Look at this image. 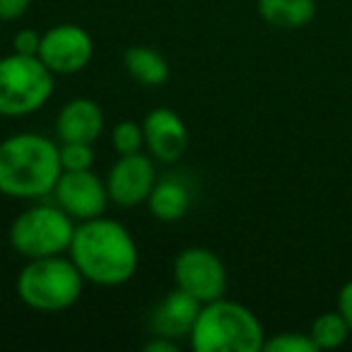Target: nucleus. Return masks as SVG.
I'll use <instances>...</instances> for the list:
<instances>
[{"instance_id":"nucleus-19","label":"nucleus","mask_w":352,"mask_h":352,"mask_svg":"<svg viewBox=\"0 0 352 352\" xmlns=\"http://www.w3.org/2000/svg\"><path fill=\"white\" fill-rule=\"evenodd\" d=\"M63 171H85L94 164V145L89 142H58Z\"/></svg>"},{"instance_id":"nucleus-6","label":"nucleus","mask_w":352,"mask_h":352,"mask_svg":"<svg viewBox=\"0 0 352 352\" xmlns=\"http://www.w3.org/2000/svg\"><path fill=\"white\" fill-rule=\"evenodd\" d=\"M78 222L56 203H36L22 210L8 230L12 251L22 258H46L68 254Z\"/></svg>"},{"instance_id":"nucleus-7","label":"nucleus","mask_w":352,"mask_h":352,"mask_svg":"<svg viewBox=\"0 0 352 352\" xmlns=\"http://www.w3.org/2000/svg\"><path fill=\"white\" fill-rule=\"evenodd\" d=\"M174 283L201 304H208L225 297L230 278H227L225 263L215 251L188 246L179 251L174 258Z\"/></svg>"},{"instance_id":"nucleus-2","label":"nucleus","mask_w":352,"mask_h":352,"mask_svg":"<svg viewBox=\"0 0 352 352\" xmlns=\"http://www.w3.org/2000/svg\"><path fill=\"white\" fill-rule=\"evenodd\" d=\"M63 166L58 142L41 133H15L0 140V196L36 201L54 193Z\"/></svg>"},{"instance_id":"nucleus-22","label":"nucleus","mask_w":352,"mask_h":352,"mask_svg":"<svg viewBox=\"0 0 352 352\" xmlns=\"http://www.w3.org/2000/svg\"><path fill=\"white\" fill-rule=\"evenodd\" d=\"M32 0H0V22H17L27 15Z\"/></svg>"},{"instance_id":"nucleus-10","label":"nucleus","mask_w":352,"mask_h":352,"mask_svg":"<svg viewBox=\"0 0 352 352\" xmlns=\"http://www.w3.org/2000/svg\"><path fill=\"white\" fill-rule=\"evenodd\" d=\"M54 203L65 210L75 222L94 220L104 215L109 208L107 182L92 169L85 171H63L54 188Z\"/></svg>"},{"instance_id":"nucleus-17","label":"nucleus","mask_w":352,"mask_h":352,"mask_svg":"<svg viewBox=\"0 0 352 352\" xmlns=\"http://www.w3.org/2000/svg\"><path fill=\"white\" fill-rule=\"evenodd\" d=\"M350 326H347L345 316L340 311H323L314 318L311 328H309V336L316 342L318 350H336L350 336Z\"/></svg>"},{"instance_id":"nucleus-5","label":"nucleus","mask_w":352,"mask_h":352,"mask_svg":"<svg viewBox=\"0 0 352 352\" xmlns=\"http://www.w3.org/2000/svg\"><path fill=\"white\" fill-rule=\"evenodd\" d=\"M56 89V75L39 56L8 54L0 58V116H32L49 104Z\"/></svg>"},{"instance_id":"nucleus-14","label":"nucleus","mask_w":352,"mask_h":352,"mask_svg":"<svg viewBox=\"0 0 352 352\" xmlns=\"http://www.w3.org/2000/svg\"><path fill=\"white\" fill-rule=\"evenodd\" d=\"M147 210L160 222H179L191 210V188L179 176H164L157 179L150 198H147Z\"/></svg>"},{"instance_id":"nucleus-23","label":"nucleus","mask_w":352,"mask_h":352,"mask_svg":"<svg viewBox=\"0 0 352 352\" xmlns=\"http://www.w3.org/2000/svg\"><path fill=\"white\" fill-rule=\"evenodd\" d=\"M338 311L345 316L347 326L352 331V280H347L340 287V292H338Z\"/></svg>"},{"instance_id":"nucleus-9","label":"nucleus","mask_w":352,"mask_h":352,"mask_svg":"<svg viewBox=\"0 0 352 352\" xmlns=\"http://www.w3.org/2000/svg\"><path fill=\"white\" fill-rule=\"evenodd\" d=\"M109 201L118 208H138L145 206L152 188L157 184L155 160L147 152H133V155H118L107 174Z\"/></svg>"},{"instance_id":"nucleus-16","label":"nucleus","mask_w":352,"mask_h":352,"mask_svg":"<svg viewBox=\"0 0 352 352\" xmlns=\"http://www.w3.org/2000/svg\"><path fill=\"white\" fill-rule=\"evenodd\" d=\"M126 73L142 87H162L169 80V63L150 46H131L123 54Z\"/></svg>"},{"instance_id":"nucleus-24","label":"nucleus","mask_w":352,"mask_h":352,"mask_svg":"<svg viewBox=\"0 0 352 352\" xmlns=\"http://www.w3.org/2000/svg\"><path fill=\"white\" fill-rule=\"evenodd\" d=\"M142 350L145 352H179V342L164 336H152V340H147L145 345H142Z\"/></svg>"},{"instance_id":"nucleus-20","label":"nucleus","mask_w":352,"mask_h":352,"mask_svg":"<svg viewBox=\"0 0 352 352\" xmlns=\"http://www.w3.org/2000/svg\"><path fill=\"white\" fill-rule=\"evenodd\" d=\"M265 352H318L316 342L311 340L309 333H278L273 338H265Z\"/></svg>"},{"instance_id":"nucleus-11","label":"nucleus","mask_w":352,"mask_h":352,"mask_svg":"<svg viewBox=\"0 0 352 352\" xmlns=\"http://www.w3.org/2000/svg\"><path fill=\"white\" fill-rule=\"evenodd\" d=\"M145 150L162 164H174L188 150V128L184 118L166 107L152 109L142 121Z\"/></svg>"},{"instance_id":"nucleus-15","label":"nucleus","mask_w":352,"mask_h":352,"mask_svg":"<svg viewBox=\"0 0 352 352\" xmlns=\"http://www.w3.org/2000/svg\"><path fill=\"white\" fill-rule=\"evenodd\" d=\"M256 10L275 30H302L316 17V0H258Z\"/></svg>"},{"instance_id":"nucleus-12","label":"nucleus","mask_w":352,"mask_h":352,"mask_svg":"<svg viewBox=\"0 0 352 352\" xmlns=\"http://www.w3.org/2000/svg\"><path fill=\"white\" fill-rule=\"evenodd\" d=\"M203 304L193 299L188 292L174 287L157 302V307L150 314V328L155 336H164L171 340H184L191 336L193 323L201 314Z\"/></svg>"},{"instance_id":"nucleus-1","label":"nucleus","mask_w":352,"mask_h":352,"mask_svg":"<svg viewBox=\"0 0 352 352\" xmlns=\"http://www.w3.org/2000/svg\"><path fill=\"white\" fill-rule=\"evenodd\" d=\"M68 256L85 283L99 287H121L138 273L140 254L133 234L111 217H94L78 222Z\"/></svg>"},{"instance_id":"nucleus-3","label":"nucleus","mask_w":352,"mask_h":352,"mask_svg":"<svg viewBox=\"0 0 352 352\" xmlns=\"http://www.w3.org/2000/svg\"><path fill=\"white\" fill-rule=\"evenodd\" d=\"M188 340L196 352H261L265 331L249 307L220 297L201 307Z\"/></svg>"},{"instance_id":"nucleus-4","label":"nucleus","mask_w":352,"mask_h":352,"mask_svg":"<svg viewBox=\"0 0 352 352\" xmlns=\"http://www.w3.org/2000/svg\"><path fill=\"white\" fill-rule=\"evenodd\" d=\"M85 278L65 254L32 258L17 275V297L25 307L39 314H58L80 299Z\"/></svg>"},{"instance_id":"nucleus-18","label":"nucleus","mask_w":352,"mask_h":352,"mask_svg":"<svg viewBox=\"0 0 352 352\" xmlns=\"http://www.w3.org/2000/svg\"><path fill=\"white\" fill-rule=\"evenodd\" d=\"M111 147L116 155H133V152L145 150V133L142 123L135 121H121L111 131Z\"/></svg>"},{"instance_id":"nucleus-13","label":"nucleus","mask_w":352,"mask_h":352,"mask_svg":"<svg viewBox=\"0 0 352 352\" xmlns=\"http://www.w3.org/2000/svg\"><path fill=\"white\" fill-rule=\"evenodd\" d=\"M104 131V111L94 99L75 97L63 104L56 118V138L58 142H94Z\"/></svg>"},{"instance_id":"nucleus-21","label":"nucleus","mask_w":352,"mask_h":352,"mask_svg":"<svg viewBox=\"0 0 352 352\" xmlns=\"http://www.w3.org/2000/svg\"><path fill=\"white\" fill-rule=\"evenodd\" d=\"M41 49V32L25 27V30H17L12 36V51L22 56H39Z\"/></svg>"},{"instance_id":"nucleus-8","label":"nucleus","mask_w":352,"mask_h":352,"mask_svg":"<svg viewBox=\"0 0 352 352\" xmlns=\"http://www.w3.org/2000/svg\"><path fill=\"white\" fill-rule=\"evenodd\" d=\"M39 58L54 75H75L94 58V39L85 27L63 22L41 34Z\"/></svg>"}]
</instances>
